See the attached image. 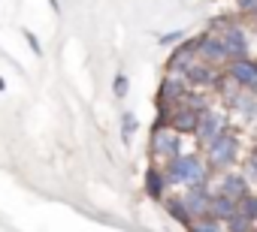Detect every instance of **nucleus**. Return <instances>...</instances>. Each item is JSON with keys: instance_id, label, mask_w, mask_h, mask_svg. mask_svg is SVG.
Returning a JSON list of instances; mask_svg holds the SVG:
<instances>
[{"instance_id": "nucleus-1", "label": "nucleus", "mask_w": 257, "mask_h": 232, "mask_svg": "<svg viewBox=\"0 0 257 232\" xmlns=\"http://www.w3.org/2000/svg\"><path fill=\"white\" fill-rule=\"evenodd\" d=\"M203 151H206V166L212 169V172H224V169H230V166H236V160H239V151H242V139H239V133H233L230 127L224 130V133H218L209 145H203Z\"/></svg>"}, {"instance_id": "nucleus-2", "label": "nucleus", "mask_w": 257, "mask_h": 232, "mask_svg": "<svg viewBox=\"0 0 257 232\" xmlns=\"http://www.w3.org/2000/svg\"><path fill=\"white\" fill-rule=\"evenodd\" d=\"M209 34H218V40L224 42L230 60L248 58V36H245L239 22H233V18H212L209 22Z\"/></svg>"}, {"instance_id": "nucleus-3", "label": "nucleus", "mask_w": 257, "mask_h": 232, "mask_svg": "<svg viewBox=\"0 0 257 232\" xmlns=\"http://www.w3.org/2000/svg\"><path fill=\"white\" fill-rule=\"evenodd\" d=\"M179 154H182V136L176 130L158 124L152 130V160H155V166H161V163H167Z\"/></svg>"}, {"instance_id": "nucleus-4", "label": "nucleus", "mask_w": 257, "mask_h": 232, "mask_svg": "<svg viewBox=\"0 0 257 232\" xmlns=\"http://www.w3.org/2000/svg\"><path fill=\"white\" fill-rule=\"evenodd\" d=\"M227 127H230L227 114H224V112H218V108L212 106V108H206V112L200 114V121H197V127H194V133H191V136H194L200 145H209V142H212L218 133H224Z\"/></svg>"}, {"instance_id": "nucleus-5", "label": "nucleus", "mask_w": 257, "mask_h": 232, "mask_svg": "<svg viewBox=\"0 0 257 232\" xmlns=\"http://www.w3.org/2000/svg\"><path fill=\"white\" fill-rule=\"evenodd\" d=\"M221 76H224L221 66L194 60V64L188 66V72H185V82H188V88H194V90H215V84H218Z\"/></svg>"}, {"instance_id": "nucleus-6", "label": "nucleus", "mask_w": 257, "mask_h": 232, "mask_svg": "<svg viewBox=\"0 0 257 232\" xmlns=\"http://www.w3.org/2000/svg\"><path fill=\"white\" fill-rule=\"evenodd\" d=\"M179 166H182V184H212L215 172L206 166V160L200 154H179Z\"/></svg>"}, {"instance_id": "nucleus-7", "label": "nucleus", "mask_w": 257, "mask_h": 232, "mask_svg": "<svg viewBox=\"0 0 257 232\" xmlns=\"http://www.w3.org/2000/svg\"><path fill=\"white\" fill-rule=\"evenodd\" d=\"M209 199H212V184H188L185 193L179 196V202L185 205L188 217H206L209 211Z\"/></svg>"}, {"instance_id": "nucleus-8", "label": "nucleus", "mask_w": 257, "mask_h": 232, "mask_svg": "<svg viewBox=\"0 0 257 232\" xmlns=\"http://www.w3.org/2000/svg\"><path fill=\"white\" fill-rule=\"evenodd\" d=\"M197 60H203V64H215V66H227L230 64V58H227V48H224V42L218 40V34H200L197 36Z\"/></svg>"}, {"instance_id": "nucleus-9", "label": "nucleus", "mask_w": 257, "mask_h": 232, "mask_svg": "<svg viewBox=\"0 0 257 232\" xmlns=\"http://www.w3.org/2000/svg\"><path fill=\"white\" fill-rule=\"evenodd\" d=\"M242 90H251V94H257V60H251V58H242V60H230L227 64V70H224Z\"/></svg>"}, {"instance_id": "nucleus-10", "label": "nucleus", "mask_w": 257, "mask_h": 232, "mask_svg": "<svg viewBox=\"0 0 257 232\" xmlns=\"http://www.w3.org/2000/svg\"><path fill=\"white\" fill-rule=\"evenodd\" d=\"M194 60H197V36L194 40H185L182 46H176V52L167 60V76H185Z\"/></svg>"}, {"instance_id": "nucleus-11", "label": "nucleus", "mask_w": 257, "mask_h": 232, "mask_svg": "<svg viewBox=\"0 0 257 232\" xmlns=\"http://www.w3.org/2000/svg\"><path fill=\"white\" fill-rule=\"evenodd\" d=\"M215 193H224V196H230V199H242V196H248L251 193V184L245 181V175L239 172V169H224L221 172V178H218V190Z\"/></svg>"}, {"instance_id": "nucleus-12", "label": "nucleus", "mask_w": 257, "mask_h": 232, "mask_svg": "<svg viewBox=\"0 0 257 232\" xmlns=\"http://www.w3.org/2000/svg\"><path fill=\"white\" fill-rule=\"evenodd\" d=\"M236 118L242 121V124H251V121H257V94H251V90H239L230 102H224Z\"/></svg>"}, {"instance_id": "nucleus-13", "label": "nucleus", "mask_w": 257, "mask_h": 232, "mask_svg": "<svg viewBox=\"0 0 257 232\" xmlns=\"http://www.w3.org/2000/svg\"><path fill=\"white\" fill-rule=\"evenodd\" d=\"M197 121H200V114H197L194 108H188V106L176 102V106H173V112H170L167 127H170V130H176L179 136H191V133H194V127H197Z\"/></svg>"}, {"instance_id": "nucleus-14", "label": "nucleus", "mask_w": 257, "mask_h": 232, "mask_svg": "<svg viewBox=\"0 0 257 232\" xmlns=\"http://www.w3.org/2000/svg\"><path fill=\"white\" fill-rule=\"evenodd\" d=\"M206 214L224 223L227 217H233V214H236V199H230V196H224V193H215V190H212V199H209V211H206Z\"/></svg>"}, {"instance_id": "nucleus-15", "label": "nucleus", "mask_w": 257, "mask_h": 232, "mask_svg": "<svg viewBox=\"0 0 257 232\" xmlns=\"http://www.w3.org/2000/svg\"><path fill=\"white\" fill-rule=\"evenodd\" d=\"M146 190H149V196H155V199H164L167 196V178H164V172H161V166H149V172H146Z\"/></svg>"}, {"instance_id": "nucleus-16", "label": "nucleus", "mask_w": 257, "mask_h": 232, "mask_svg": "<svg viewBox=\"0 0 257 232\" xmlns=\"http://www.w3.org/2000/svg\"><path fill=\"white\" fill-rule=\"evenodd\" d=\"M188 232H224V226H221V220L206 214V217H194L188 223Z\"/></svg>"}, {"instance_id": "nucleus-17", "label": "nucleus", "mask_w": 257, "mask_h": 232, "mask_svg": "<svg viewBox=\"0 0 257 232\" xmlns=\"http://www.w3.org/2000/svg\"><path fill=\"white\" fill-rule=\"evenodd\" d=\"M221 226H224V232H251V229H254V223H251L245 214H239V208H236V214L227 217Z\"/></svg>"}, {"instance_id": "nucleus-18", "label": "nucleus", "mask_w": 257, "mask_h": 232, "mask_svg": "<svg viewBox=\"0 0 257 232\" xmlns=\"http://www.w3.org/2000/svg\"><path fill=\"white\" fill-rule=\"evenodd\" d=\"M164 205H167V211H170V214H173V217H176L179 223H185V226L191 223V217H188L185 205L179 202V196H170V193H167V196H164Z\"/></svg>"}, {"instance_id": "nucleus-19", "label": "nucleus", "mask_w": 257, "mask_h": 232, "mask_svg": "<svg viewBox=\"0 0 257 232\" xmlns=\"http://www.w3.org/2000/svg\"><path fill=\"white\" fill-rule=\"evenodd\" d=\"M236 208H239V214H245L251 223H257V193L251 190L248 196H242L239 202H236Z\"/></svg>"}, {"instance_id": "nucleus-20", "label": "nucleus", "mask_w": 257, "mask_h": 232, "mask_svg": "<svg viewBox=\"0 0 257 232\" xmlns=\"http://www.w3.org/2000/svg\"><path fill=\"white\" fill-rule=\"evenodd\" d=\"M239 172L245 175V181H248V184H254V187H257V157H251V154H248V160H245V166H242Z\"/></svg>"}, {"instance_id": "nucleus-21", "label": "nucleus", "mask_w": 257, "mask_h": 232, "mask_svg": "<svg viewBox=\"0 0 257 232\" xmlns=\"http://www.w3.org/2000/svg\"><path fill=\"white\" fill-rule=\"evenodd\" d=\"M236 6H239V12H242V16H248V12H251V6H254V0H236Z\"/></svg>"}, {"instance_id": "nucleus-22", "label": "nucleus", "mask_w": 257, "mask_h": 232, "mask_svg": "<svg viewBox=\"0 0 257 232\" xmlns=\"http://www.w3.org/2000/svg\"><path fill=\"white\" fill-rule=\"evenodd\" d=\"M248 18H254V22H257V0H254V6H251V12H248Z\"/></svg>"}, {"instance_id": "nucleus-23", "label": "nucleus", "mask_w": 257, "mask_h": 232, "mask_svg": "<svg viewBox=\"0 0 257 232\" xmlns=\"http://www.w3.org/2000/svg\"><path fill=\"white\" fill-rule=\"evenodd\" d=\"M251 157H257V142H254V148H251Z\"/></svg>"}, {"instance_id": "nucleus-24", "label": "nucleus", "mask_w": 257, "mask_h": 232, "mask_svg": "<svg viewBox=\"0 0 257 232\" xmlns=\"http://www.w3.org/2000/svg\"><path fill=\"white\" fill-rule=\"evenodd\" d=\"M251 232H257V223H254V229H251Z\"/></svg>"}, {"instance_id": "nucleus-25", "label": "nucleus", "mask_w": 257, "mask_h": 232, "mask_svg": "<svg viewBox=\"0 0 257 232\" xmlns=\"http://www.w3.org/2000/svg\"><path fill=\"white\" fill-rule=\"evenodd\" d=\"M254 24H257V22H254Z\"/></svg>"}]
</instances>
